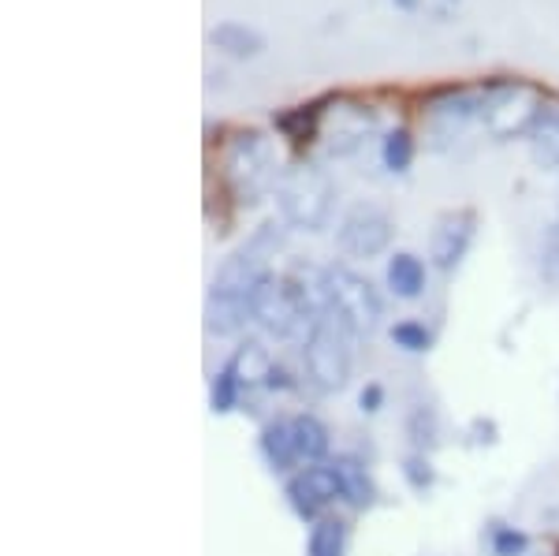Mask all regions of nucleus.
Returning a JSON list of instances; mask_svg holds the SVG:
<instances>
[{
	"label": "nucleus",
	"instance_id": "423d86ee",
	"mask_svg": "<svg viewBox=\"0 0 559 556\" xmlns=\"http://www.w3.org/2000/svg\"><path fill=\"white\" fill-rule=\"evenodd\" d=\"M395 221L388 217L381 205H355L336 228V247L347 258H377L392 247Z\"/></svg>",
	"mask_w": 559,
	"mask_h": 556
},
{
	"label": "nucleus",
	"instance_id": "ddd939ff",
	"mask_svg": "<svg viewBox=\"0 0 559 556\" xmlns=\"http://www.w3.org/2000/svg\"><path fill=\"white\" fill-rule=\"evenodd\" d=\"M273 363H276L273 352H269V347L261 344V340H242V344L228 358V366H231V374L239 378L242 392L265 389L269 374H273Z\"/></svg>",
	"mask_w": 559,
	"mask_h": 556
},
{
	"label": "nucleus",
	"instance_id": "9d476101",
	"mask_svg": "<svg viewBox=\"0 0 559 556\" xmlns=\"http://www.w3.org/2000/svg\"><path fill=\"white\" fill-rule=\"evenodd\" d=\"M258 452L265 460V468L273 474H295L302 471L299 463V448H295V429H292V415H276L261 426L258 434Z\"/></svg>",
	"mask_w": 559,
	"mask_h": 556
},
{
	"label": "nucleus",
	"instance_id": "20e7f679",
	"mask_svg": "<svg viewBox=\"0 0 559 556\" xmlns=\"http://www.w3.org/2000/svg\"><path fill=\"white\" fill-rule=\"evenodd\" d=\"M324 299H329V314L347 329L350 336H373L384 321V299L362 273L347 265L324 269Z\"/></svg>",
	"mask_w": 559,
	"mask_h": 556
},
{
	"label": "nucleus",
	"instance_id": "7ed1b4c3",
	"mask_svg": "<svg viewBox=\"0 0 559 556\" xmlns=\"http://www.w3.org/2000/svg\"><path fill=\"white\" fill-rule=\"evenodd\" d=\"M224 184L239 205H254L280 184L273 142L261 131H239L224 150Z\"/></svg>",
	"mask_w": 559,
	"mask_h": 556
},
{
	"label": "nucleus",
	"instance_id": "4be33fe9",
	"mask_svg": "<svg viewBox=\"0 0 559 556\" xmlns=\"http://www.w3.org/2000/svg\"><path fill=\"white\" fill-rule=\"evenodd\" d=\"M381 157H384L388 173H395V176L411 173V165H414V139H411V131L407 128L388 131L384 134V146H381Z\"/></svg>",
	"mask_w": 559,
	"mask_h": 556
},
{
	"label": "nucleus",
	"instance_id": "f257e3e1",
	"mask_svg": "<svg viewBox=\"0 0 559 556\" xmlns=\"http://www.w3.org/2000/svg\"><path fill=\"white\" fill-rule=\"evenodd\" d=\"M355 374V336L332 314L313 321L302 340V381L321 397H336Z\"/></svg>",
	"mask_w": 559,
	"mask_h": 556
},
{
	"label": "nucleus",
	"instance_id": "a211bd4d",
	"mask_svg": "<svg viewBox=\"0 0 559 556\" xmlns=\"http://www.w3.org/2000/svg\"><path fill=\"white\" fill-rule=\"evenodd\" d=\"M407 441L414 445V452H432V448L440 445V415L437 407H429V403H414L407 411Z\"/></svg>",
	"mask_w": 559,
	"mask_h": 556
},
{
	"label": "nucleus",
	"instance_id": "dca6fc26",
	"mask_svg": "<svg viewBox=\"0 0 559 556\" xmlns=\"http://www.w3.org/2000/svg\"><path fill=\"white\" fill-rule=\"evenodd\" d=\"M350 527L340 516H324L306 534V556H347Z\"/></svg>",
	"mask_w": 559,
	"mask_h": 556
},
{
	"label": "nucleus",
	"instance_id": "2eb2a0df",
	"mask_svg": "<svg viewBox=\"0 0 559 556\" xmlns=\"http://www.w3.org/2000/svg\"><path fill=\"white\" fill-rule=\"evenodd\" d=\"M530 150L545 168H559V105H540L537 120L530 128Z\"/></svg>",
	"mask_w": 559,
	"mask_h": 556
},
{
	"label": "nucleus",
	"instance_id": "393cba45",
	"mask_svg": "<svg viewBox=\"0 0 559 556\" xmlns=\"http://www.w3.org/2000/svg\"><path fill=\"white\" fill-rule=\"evenodd\" d=\"M384 400H388V389L381 381H366V389L358 392V411L362 415H377V411L384 407Z\"/></svg>",
	"mask_w": 559,
	"mask_h": 556
},
{
	"label": "nucleus",
	"instance_id": "6ab92c4d",
	"mask_svg": "<svg viewBox=\"0 0 559 556\" xmlns=\"http://www.w3.org/2000/svg\"><path fill=\"white\" fill-rule=\"evenodd\" d=\"M485 545H489L492 556H526L530 553V534L519 531V527H511V523L492 519V523L485 527Z\"/></svg>",
	"mask_w": 559,
	"mask_h": 556
},
{
	"label": "nucleus",
	"instance_id": "f8f14e48",
	"mask_svg": "<svg viewBox=\"0 0 559 556\" xmlns=\"http://www.w3.org/2000/svg\"><path fill=\"white\" fill-rule=\"evenodd\" d=\"M384 281L395 299H421V295H426V281H429L426 262H421L418 255H411V250H395V255L388 258Z\"/></svg>",
	"mask_w": 559,
	"mask_h": 556
},
{
	"label": "nucleus",
	"instance_id": "1a4fd4ad",
	"mask_svg": "<svg viewBox=\"0 0 559 556\" xmlns=\"http://www.w3.org/2000/svg\"><path fill=\"white\" fill-rule=\"evenodd\" d=\"M329 463L340 478V500H344L350 512H369V508H377L381 486H377L366 460H358V456H336V460H329Z\"/></svg>",
	"mask_w": 559,
	"mask_h": 556
},
{
	"label": "nucleus",
	"instance_id": "f3484780",
	"mask_svg": "<svg viewBox=\"0 0 559 556\" xmlns=\"http://www.w3.org/2000/svg\"><path fill=\"white\" fill-rule=\"evenodd\" d=\"M210 42L216 49H224L228 57H239V60H250L265 49V34H258L254 26H242V23H221L210 31Z\"/></svg>",
	"mask_w": 559,
	"mask_h": 556
},
{
	"label": "nucleus",
	"instance_id": "39448f33",
	"mask_svg": "<svg viewBox=\"0 0 559 556\" xmlns=\"http://www.w3.org/2000/svg\"><path fill=\"white\" fill-rule=\"evenodd\" d=\"M284 500L302 523L324 519V512L340 500V478H336V471H332V463H313V468L287 474Z\"/></svg>",
	"mask_w": 559,
	"mask_h": 556
},
{
	"label": "nucleus",
	"instance_id": "412c9836",
	"mask_svg": "<svg viewBox=\"0 0 559 556\" xmlns=\"http://www.w3.org/2000/svg\"><path fill=\"white\" fill-rule=\"evenodd\" d=\"M388 336H392V344L400 347V352H407V355H426V352H432V333L426 329V321H418V318L395 321V326L388 329Z\"/></svg>",
	"mask_w": 559,
	"mask_h": 556
},
{
	"label": "nucleus",
	"instance_id": "6e6552de",
	"mask_svg": "<svg viewBox=\"0 0 559 556\" xmlns=\"http://www.w3.org/2000/svg\"><path fill=\"white\" fill-rule=\"evenodd\" d=\"M474 116H481V94H471L463 86H444L437 94H429L421 120H426L429 134L437 139V146H444L455 134H463V128Z\"/></svg>",
	"mask_w": 559,
	"mask_h": 556
},
{
	"label": "nucleus",
	"instance_id": "5701e85b",
	"mask_svg": "<svg viewBox=\"0 0 559 556\" xmlns=\"http://www.w3.org/2000/svg\"><path fill=\"white\" fill-rule=\"evenodd\" d=\"M403 482L414 489V493H429L432 486H437V468L429 463L426 452H407L403 456Z\"/></svg>",
	"mask_w": 559,
	"mask_h": 556
},
{
	"label": "nucleus",
	"instance_id": "a878e982",
	"mask_svg": "<svg viewBox=\"0 0 559 556\" xmlns=\"http://www.w3.org/2000/svg\"><path fill=\"white\" fill-rule=\"evenodd\" d=\"M392 4H395V8H403V12H414V8H418L421 0H392Z\"/></svg>",
	"mask_w": 559,
	"mask_h": 556
},
{
	"label": "nucleus",
	"instance_id": "f03ea898",
	"mask_svg": "<svg viewBox=\"0 0 559 556\" xmlns=\"http://www.w3.org/2000/svg\"><path fill=\"white\" fill-rule=\"evenodd\" d=\"M276 205L284 224L299 232H321L336 205V184L318 165H295L280 176Z\"/></svg>",
	"mask_w": 559,
	"mask_h": 556
},
{
	"label": "nucleus",
	"instance_id": "0eeeda50",
	"mask_svg": "<svg viewBox=\"0 0 559 556\" xmlns=\"http://www.w3.org/2000/svg\"><path fill=\"white\" fill-rule=\"evenodd\" d=\"M474 236H477V213L471 205L440 213L429 232V262L437 265L440 273H455V269L463 265Z\"/></svg>",
	"mask_w": 559,
	"mask_h": 556
},
{
	"label": "nucleus",
	"instance_id": "aec40b11",
	"mask_svg": "<svg viewBox=\"0 0 559 556\" xmlns=\"http://www.w3.org/2000/svg\"><path fill=\"white\" fill-rule=\"evenodd\" d=\"M239 400H242V385L236 374H231V366L224 363L210 381V411L213 415H231V411L239 407Z\"/></svg>",
	"mask_w": 559,
	"mask_h": 556
},
{
	"label": "nucleus",
	"instance_id": "b1692460",
	"mask_svg": "<svg viewBox=\"0 0 559 556\" xmlns=\"http://www.w3.org/2000/svg\"><path fill=\"white\" fill-rule=\"evenodd\" d=\"M540 276H548L552 284H559V224L548 232V244L540 250Z\"/></svg>",
	"mask_w": 559,
	"mask_h": 556
},
{
	"label": "nucleus",
	"instance_id": "9b49d317",
	"mask_svg": "<svg viewBox=\"0 0 559 556\" xmlns=\"http://www.w3.org/2000/svg\"><path fill=\"white\" fill-rule=\"evenodd\" d=\"M332 102H336V94H324V97H318V102H306V105H295V109L276 113L273 128L284 134L295 150L310 146V142H318V123L324 116V105H332Z\"/></svg>",
	"mask_w": 559,
	"mask_h": 556
},
{
	"label": "nucleus",
	"instance_id": "4468645a",
	"mask_svg": "<svg viewBox=\"0 0 559 556\" xmlns=\"http://www.w3.org/2000/svg\"><path fill=\"white\" fill-rule=\"evenodd\" d=\"M292 429H295V448H299L302 468H313V463L329 460L332 434H329V426L313 415V411H299V415H292Z\"/></svg>",
	"mask_w": 559,
	"mask_h": 556
}]
</instances>
